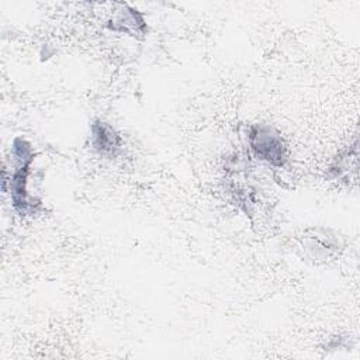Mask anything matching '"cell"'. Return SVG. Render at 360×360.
<instances>
[{
    "mask_svg": "<svg viewBox=\"0 0 360 360\" xmlns=\"http://www.w3.org/2000/svg\"><path fill=\"white\" fill-rule=\"evenodd\" d=\"M13 156L17 160V169L13 172V174L10 173V180H3V183H10V194L15 210L20 212H27L34 207L27 198V179L34 158L30 143L22 138H15L13 142Z\"/></svg>",
    "mask_w": 360,
    "mask_h": 360,
    "instance_id": "cell-1",
    "label": "cell"
},
{
    "mask_svg": "<svg viewBox=\"0 0 360 360\" xmlns=\"http://www.w3.org/2000/svg\"><path fill=\"white\" fill-rule=\"evenodd\" d=\"M249 143L257 159L273 166H281L287 159V146L281 135L269 125H253Z\"/></svg>",
    "mask_w": 360,
    "mask_h": 360,
    "instance_id": "cell-2",
    "label": "cell"
},
{
    "mask_svg": "<svg viewBox=\"0 0 360 360\" xmlns=\"http://www.w3.org/2000/svg\"><path fill=\"white\" fill-rule=\"evenodd\" d=\"M93 145L103 155H114L120 148V136L110 125L96 122L93 125Z\"/></svg>",
    "mask_w": 360,
    "mask_h": 360,
    "instance_id": "cell-3",
    "label": "cell"
},
{
    "mask_svg": "<svg viewBox=\"0 0 360 360\" xmlns=\"http://www.w3.org/2000/svg\"><path fill=\"white\" fill-rule=\"evenodd\" d=\"M111 28L115 31L128 32L131 35H138L143 34L145 24L142 17L136 13V10L122 6V10H118L117 15L112 18Z\"/></svg>",
    "mask_w": 360,
    "mask_h": 360,
    "instance_id": "cell-4",
    "label": "cell"
}]
</instances>
